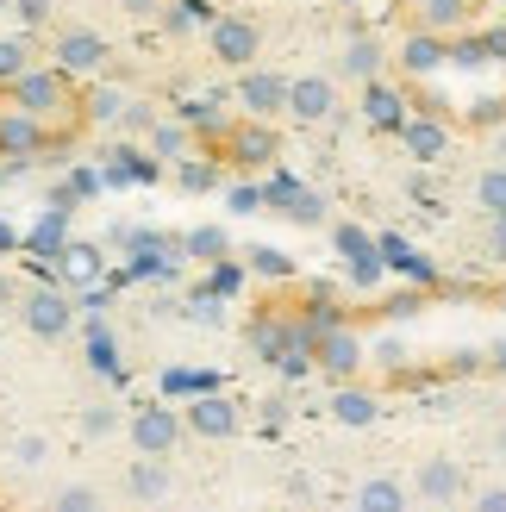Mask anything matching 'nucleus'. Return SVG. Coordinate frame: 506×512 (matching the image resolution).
Returning a JSON list of instances; mask_svg holds the SVG:
<instances>
[{"mask_svg": "<svg viewBox=\"0 0 506 512\" xmlns=\"http://www.w3.org/2000/svg\"><path fill=\"white\" fill-rule=\"evenodd\" d=\"M125 494H132L138 506H163L175 494L169 463H157V456H132V463H125Z\"/></svg>", "mask_w": 506, "mask_h": 512, "instance_id": "f8f14e48", "label": "nucleus"}, {"mask_svg": "<svg viewBox=\"0 0 506 512\" xmlns=\"http://www.w3.org/2000/svg\"><path fill=\"white\" fill-rule=\"evenodd\" d=\"M32 244H38V256H57V250L69 244V238H63V219H44L38 232H32Z\"/></svg>", "mask_w": 506, "mask_h": 512, "instance_id": "58836bf2", "label": "nucleus"}, {"mask_svg": "<svg viewBox=\"0 0 506 512\" xmlns=\"http://www.w3.org/2000/svg\"><path fill=\"white\" fill-rule=\"evenodd\" d=\"M207 50L225 69H250L263 57V25L250 13H219V19H207Z\"/></svg>", "mask_w": 506, "mask_h": 512, "instance_id": "f03ea898", "label": "nucleus"}, {"mask_svg": "<svg viewBox=\"0 0 506 512\" xmlns=\"http://www.w3.org/2000/svg\"><path fill=\"white\" fill-rule=\"evenodd\" d=\"M100 269H107V256H100V244H88V238H69L57 250V275L69 281V288H94Z\"/></svg>", "mask_w": 506, "mask_h": 512, "instance_id": "dca6fc26", "label": "nucleus"}, {"mask_svg": "<svg viewBox=\"0 0 506 512\" xmlns=\"http://www.w3.org/2000/svg\"><path fill=\"white\" fill-rule=\"evenodd\" d=\"M0 13H13V0H0Z\"/></svg>", "mask_w": 506, "mask_h": 512, "instance_id": "8fccbe9b", "label": "nucleus"}, {"mask_svg": "<svg viewBox=\"0 0 506 512\" xmlns=\"http://www.w3.org/2000/svg\"><path fill=\"white\" fill-rule=\"evenodd\" d=\"M394 138L407 144L419 163H438L444 150H450V125H444V119H425V113H407V125H400Z\"/></svg>", "mask_w": 506, "mask_h": 512, "instance_id": "4468645a", "label": "nucleus"}, {"mask_svg": "<svg viewBox=\"0 0 506 512\" xmlns=\"http://www.w3.org/2000/svg\"><path fill=\"white\" fill-rule=\"evenodd\" d=\"M50 57H57L63 75H100L113 63V44L94 32V25H57V38H50Z\"/></svg>", "mask_w": 506, "mask_h": 512, "instance_id": "7ed1b4c3", "label": "nucleus"}, {"mask_svg": "<svg viewBox=\"0 0 506 512\" xmlns=\"http://www.w3.org/2000/svg\"><path fill=\"white\" fill-rule=\"evenodd\" d=\"M313 369H325V375H332V381H350V375H357L363 369V338H357V331H350L344 319L338 325H325V331H313Z\"/></svg>", "mask_w": 506, "mask_h": 512, "instance_id": "9d476101", "label": "nucleus"}, {"mask_svg": "<svg viewBox=\"0 0 506 512\" xmlns=\"http://www.w3.org/2000/svg\"><path fill=\"white\" fill-rule=\"evenodd\" d=\"M44 512H100V488L94 481H63V488L44 500Z\"/></svg>", "mask_w": 506, "mask_h": 512, "instance_id": "cd10ccee", "label": "nucleus"}, {"mask_svg": "<svg viewBox=\"0 0 506 512\" xmlns=\"http://www.w3.org/2000/svg\"><path fill=\"white\" fill-rule=\"evenodd\" d=\"M125 438H132V456H157V463H169V456L182 450L188 425H182V413H175V406H163V400H144L138 413L125 419Z\"/></svg>", "mask_w": 506, "mask_h": 512, "instance_id": "f257e3e1", "label": "nucleus"}, {"mask_svg": "<svg viewBox=\"0 0 506 512\" xmlns=\"http://www.w3.org/2000/svg\"><path fill=\"white\" fill-rule=\"evenodd\" d=\"M244 269L263 275V281H288V275H294V256L275 250V244H250V250H244Z\"/></svg>", "mask_w": 506, "mask_h": 512, "instance_id": "a878e982", "label": "nucleus"}, {"mask_svg": "<svg viewBox=\"0 0 506 512\" xmlns=\"http://www.w3.org/2000/svg\"><path fill=\"white\" fill-rule=\"evenodd\" d=\"M338 75H350V82H382V44H375V38H350L344 57H338Z\"/></svg>", "mask_w": 506, "mask_h": 512, "instance_id": "5701e85b", "label": "nucleus"}, {"mask_svg": "<svg viewBox=\"0 0 506 512\" xmlns=\"http://www.w3.org/2000/svg\"><path fill=\"white\" fill-rule=\"evenodd\" d=\"M0 244H13V232H7V225H0Z\"/></svg>", "mask_w": 506, "mask_h": 512, "instance_id": "09e8293b", "label": "nucleus"}, {"mask_svg": "<svg viewBox=\"0 0 506 512\" xmlns=\"http://www.w3.org/2000/svg\"><path fill=\"white\" fill-rule=\"evenodd\" d=\"M225 250H232V238H225L219 225H194L182 238V256H194V263H225Z\"/></svg>", "mask_w": 506, "mask_h": 512, "instance_id": "bb28decb", "label": "nucleus"}, {"mask_svg": "<svg viewBox=\"0 0 506 512\" xmlns=\"http://www.w3.org/2000/svg\"><path fill=\"white\" fill-rule=\"evenodd\" d=\"M307 344L313 338H307V325H300V319H282V313H257V319H250V350H257L263 363H275V369H282L288 356H300Z\"/></svg>", "mask_w": 506, "mask_h": 512, "instance_id": "1a4fd4ad", "label": "nucleus"}, {"mask_svg": "<svg viewBox=\"0 0 506 512\" xmlns=\"http://www.w3.org/2000/svg\"><path fill=\"white\" fill-rule=\"evenodd\" d=\"M475 200H482V213H506V163L475 175Z\"/></svg>", "mask_w": 506, "mask_h": 512, "instance_id": "2f4dec72", "label": "nucleus"}, {"mask_svg": "<svg viewBox=\"0 0 506 512\" xmlns=\"http://www.w3.org/2000/svg\"><path fill=\"white\" fill-rule=\"evenodd\" d=\"M238 107L244 119H282L288 113V75L282 69H238Z\"/></svg>", "mask_w": 506, "mask_h": 512, "instance_id": "0eeeda50", "label": "nucleus"}, {"mask_svg": "<svg viewBox=\"0 0 506 512\" xmlns=\"http://www.w3.org/2000/svg\"><path fill=\"white\" fill-rule=\"evenodd\" d=\"M44 456H50V438H38V431L13 438V463H19V469H44Z\"/></svg>", "mask_w": 506, "mask_h": 512, "instance_id": "72a5a7b5", "label": "nucleus"}, {"mask_svg": "<svg viewBox=\"0 0 506 512\" xmlns=\"http://www.w3.org/2000/svg\"><path fill=\"white\" fill-rule=\"evenodd\" d=\"M13 107L19 113H32V119H50V113H63L69 107V75L57 69V63H50V69H25L19 75V82H13Z\"/></svg>", "mask_w": 506, "mask_h": 512, "instance_id": "423d86ee", "label": "nucleus"}, {"mask_svg": "<svg viewBox=\"0 0 506 512\" xmlns=\"http://www.w3.org/2000/svg\"><path fill=\"white\" fill-rule=\"evenodd\" d=\"M150 157L182 163V157H188V125H182V119H157V125H150Z\"/></svg>", "mask_w": 506, "mask_h": 512, "instance_id": "c85d7f7f", "label": "nucleus"}, {"mask_svg": "<svg viewBox=\"0 0 506 512\" xmlns=\"http://www.w3.org/2000/svg\"><path fill=\"white\" fill-rule=\"evenodd\" d=\"M500 113H506V107H500V100H494V107H475L469 119H475V125H500Z\"/></svg>", "mask_w": 506, "mask_h": 512, "instance_id": "49530a36", "label": "nucleus"}, {"mask_svg": "<svg viewBox=\"0 0 506 512\" xmlns=\"http://www.w3.org/2000/svg\"><path fill=\"white\" fill-rule=\"evenodd\" d=\"M44 150V119H32V113H0V157H38Z\"/></svg>", "mask_w": 506, "mask_h": 512, "instance_id": "f3484780", "label": "nucleus"}, {"mask_svg": "<svg viewBox=\"0 0 506 512\" xmlns=\"http://www.w3.org/2000/svg\"><path fill=\"white\" fill-rule=\"evenodd\" d=\"M182 425H188V438H207V444H225V438H238V431H244V406H238L232 394H219V388H207V394H194V400H188V413H182Z\"/></svg>", "mask_w": 506, "mask_h": 512, "instance_id": "20e7f679", "label": "nucleus"}, {"mask_svg": "<svg viewBox=\"0 0 506 512\" xmlns=\"http://www.w3.org/2000/svg\"><path fill=\"white\" fill-rule=\"evenodd\" d=\"M19 325L32 331V338L57 344V338H69V325H75V300L63 288H32L19 300Z\"/></svg>", "mask_w": 506, "mask_h": 512, "instance_id": "39448f33", "label": "nucleus"}, {"mask_svg": "<svg viewBox=\"0 0 506 512\" xmlns=\"http://www.w3.org/2000/svg\"><path fill=\"white\" fill-rule=\"evenodd\" d=\"M125 107H132V100H125L119 88H94V94H88V119H94V125H119Z\"/></svg>", "mask_w": 506, "mask_h": 512, "instance_id": "473e14b6", "label": "nucleus"}, {"mask_svg": "<svg viewBox=\"0 0 506 512\" xmlns=\"http://www.w3.org/2000/svg\"><path fill=\"white\" fill-rule=\"evenodd\" d=\"M488 363H494V369H500V375H506V338H500V344H494V350H488Z\"/></svg>", "mask_w": 506, "mask_h": 512, "instance_id": "de8ad7c7", "label": "nucleus"}, {"mask_svg": "<svg viewBox=\"0 0 506 512\" xmlns=\"http://www.w3.org/2000/svg\"><path fill=\"white\" fill-rule=\"evenodd\" d=\"M375 356H382L388 369H407V344H400V338H382V344H375Z\"/></svg>", "mask_w": 506, "mask_h": 512, "instance_id": "79ce46f5", "label": "nucleus"}, {"mask_svg": "<svg viewBox=\"0 0 506 512\" xmlns=\"http://www.w3.org/2000/svg\"><path fill=\"white\" fill-rule=\"evenodd\" d=\"M257 207H263L257 188H232V213H257Z\"/></svg>", "mask_w": 506, "mask_h": 512, "instance_id": "c03bdc74", "label": "nucleus"}, {"mask_svg": "<svg viewBox=\"0 0 506 512\" xmlns=\"http://www.w3.org/2000/svg\"><path fill=\"white\" fill-rule=\"evenodd\" d=\"M88 369L94 375H125V356H119V338H113V331L107 325H88Z\"/></svg>", "mask_w": 506, "mask_h": 512, "instance_id": "393cba45", "label": "nucleus"}, {"mask_svg": "<svg viewBox=\"0 0 506 512\" xmlns=\"http://www.w3.org/2000/svg\"><path fill=\"white\" fill-rule=\"evenodd\" d=\"M207 388H213V381L194 375V369H169L163 375V394H207Z\"/></svg>", "mask_w": 506, "mask_h": 512, "instance_id": "e433bc0d", "label": "nucleus"}, {"mask_svg": "<svg viewBox=\"0 0 506 512\" xmlns=\"http://www.w3.org/2000/svg\"><path fill=\"white\" fill-rule=\"evenodd\" d=\"M25 69H32V44L19 32H0V88H13Z\"/></svg>", "mask_w": 506, "mask_h": 512, "instance_id": "c756f323", "label": "nucleus"}, {"mask_svg": "<svg viewBox=\"0 0 506 512\" xmlns=\"http://www.w3.org/2000/svg\"><path fill=\"white\" fill-rule=\"evenodd\" d=\"M444 63H450V50H444L438 32H413L407 44H400V69L407 75H438Z\"/></svg>", "mask_w": 506, "mask_h": 512, "instance_id": "aec40b11", "label": "nucleus"}, {"mask_svg": "<svg viewBox=\"0 0 506 512\" xmlns=\"http://www.w3.org/2000/svg\"><path fill=\"white\" fill-rule=\"evenodd\" d=\"M269 207L275 213H288L294 225H325V200L313 194V188H300V182H288V175H275V182H269Z\"/></svg>", "mask_w": 506, "mask_h": 512, "instance_id": "ddd939ff", "label": "nucleus"}, {"mask_svg": "<svg viewBox=\"0 0 506 512\" xmlns=\"http://www.w3.org/2000/svg\"><path fill=\"white\" fill-rule=\"evenodd\" d=\"M363 119L375 132H400L407 125V94L388 88V82H363Z\"/></svg>", "mask_w": 506, "mask_h": 512, "instance_id": "a211bd4d", "label": "nucleus"}, {"mask_svg": "<svg viewBox=\"0 0 506 512\" xmlns=\"http://www.w3.org/2000/svg\"><path fill=\"white\" fill-rule=\"evenodd\" d=\"M500 450H506V431H500Z\"/></svg>", "mask_w": 506, "mask_h": 512, "instance_id": "603ef678", "label": "nucleus"}, {"mask_svg": "<svg viewBox=\"0 0 506 512\" xmlns=\"http://www.w3.org/2000/svg\"><path fill=\"white\" fill-rule=\"evenodd\" d=\"M413 13H419V32L450 38V32L469 25V0H413Z\"/></svg>", "mask_w": 506, "mask_h": 512, "instance_id": "412c9836", "label": "nucleus"}, {"mask_svg": "<svg viewBox=\"0 0 506 512\" xmlns=\"http://www.w3.org/2000/svg\"><path fill=\"white\" fill-rule=\"evenodd\" d=\"M407 506H413V488L394 475H369L357 488V512H407Z\"/></svg>", "mask_w": 506, "mask_h": 512, "instance_id": "6ab92c4d", "label": "nucleus"}, {"mask_svg": "<svg viewBox=\"0 0 506 512\" xmlns=\"http://www.w3.org/2000/svg\"><path fill=\"white\" fill-rule=\"evenodd\" d=\"M375 250H382V263H400L407 275H419V281H432L438 269L425 263V256H413V244H400V238H375Z\"/></svg>", "mask_w": 506, "mask_h": 512, "instance_id": "7c9ffc66", "label": "nucleus"}, {"mask_svg": "<svg viewBox=\"0 0 506 512\" xmlns=\"http://www.w3.org/2000/svg\"><path fill=\"white\" fill-rule=\"evenodd\" d=\"M19 25H50V0H13Z\"/></svg>", "mask_w": 506, "mask_h": 512, "instance_id": "a19ab883", "label": "nucleus"}, {"mask_svg": "<svg viewBox=\"0 0 506 512\" xmlns=\"http://www.w3.org/2000/svg\"><path fill=\"white\" fill-rule=\"evenodd\" d=\"M332 250L344 256V263H369L375 256V232L357 219H332Z\"/></svg>", "mask_w": 506, "mask_h": 512, "instance_id": "b1692460", "label": "nucleus"}, {"mask_svg": "<svg viewBox=\"0 0 506 512\" xmlns=\"http://www.w3.org/2000/svg\"><path fill=\"white\" fill-rule=\"evenodd\" d=\"M482 250L494 256V263H506V213H488V225H482Z\"/></svg>", "mask_w": 506, "mask_h": 512, "instance_id": "4c0bfd02", "label": "nucleus"}, {"mask_svg": "<svg viewBox=\"0 0 506 512\" xmlns=\"http://www.w3.org/2000/svg\"><path fill=\"white\" fill-rule=\"evenodd\" d=\"M469 512H506V488H482L469 500Z\"/></svg>", "mask_w": 506, "mask_h": 512, "instance_id": "37998d69", "label": "nucleus"}, {"mask_svg": "<svg viewBox=\"0 0 506 512\" xmlns=\"http://www.w3.org/2000/svg\"><path fill=\"white\" fill-rule=\"evenodd\" d=\"M500 300H506V294H500Z\"/></svg>", "mask_w": 506, "mask_h": 512, "instance_id": "864d4df0", "label": "nucleus"}, {"mask_svg": "<svg viewBox=\"0 0 506 512\" xmlns=\"http://www.w3.org/2000/svg\"><path fill=\"white\" fill-rule=\"evenodd\" d=\"M113 431H119L113 406H88V413H82V438H113Z\"/></svg>", "mask_w": 506, "mask_h": 512, "instance_id": "f704fd0d", "label": "nucleus"}, {"mask_svg": "<svg viewBox=\"0 0 506 512\" xmlns=\"http://www.w3.org/2000/svg\"><path fill=\"white\" fill-rule=\"evenodd\" d=\"M338 113V75H288V119L294 125H325Z\"/></svg>", "mask_w": 506, "mask_h": 512, "instance_id": "6e6552de", "label": "nucleus"}, {"mask_svg": "<svg viewBox=\"0 0 506 512\" xmlns=\"http://www.w3.org/2000/svg\"><path fill=\"white\" fill-rule=\"evenodd\" d=\"M463 494H469L463 463H450V456H425V463H419V475H413V500H425V506H457Z\"/></svg>", "mask_w": 506, "mask_h": 512, "instance_id": "9b49d317", "label": "nucleus"}, {"mask_svg": "<svg viewBox=\"0 0 506 512\" xmlns=\"http://www.w3.org/2000/svg\"><path fill=\"white\" fill-rule=\"evenodd\" d=\"M332 419L350 425V431H369L375 419H382V394L357 388V381H338V394H332Z\"/></svg>", "mask_w": 506, "mask_h": 512, "instance_id": "2eb2a0df", "label": "nucleus"}, {"mask_svg": "<svg viewBox=\"0 0 506 512\" xmlns=\"http://www.w3.org/2000/svg\"><path fill=\"white\" fill-rule=\"evenodd\" d=\"M107 175H113V182H144V175H150V157H132V150H119V157L107 163Z\"/></svg>", "mask_w": 506, "mask_h": 512, "instance_id": "c9c22d12", "label": "nucleus"}, {"mask_svg": "<svg viewBox=\"0 0 506 512\" xmlns=\"http://www.w3.org/2000/svg\"><path fill=\"white\" fill-rule=\"evenodd\" d=\"M0 188H7V169H0Z\"/></svg>", "mask_w": 506, "mask_h": 512, "instance_id": "3c124183", "label": "nucleus"}, {"mask_svg": "<svg viewBox=\"0 0 506 512\" xmlns=\"http://www.w3.org/2000/svg\"><path fill=\"white\" fill-rule=\"evenodd\" d=\"M125 13H132V19H157L163 0H125Z\"/></svg>", "mask_w": 506, "mask_h": 512, "instance_id": "a18cd8bd", "label": "nucleus"}, {"mask_svg": "<svg viewBox=\"0 0 506 512\" xmlns=\"http://www.w3.org/2000/svg\"><path fill=\"white\" fill-rule=\"evenodd\" d=\"M175 175H182V188H188V194L213 188V169H207V163H188V157H182V169H175Z\"/></svg>", "mask_w": 506, "mask_h": 512, "instance_id": "ea45409f", "label": "nucleus"}, {"mask_svg": "<svg viewBox=\"0 0 506 512\" xmlns=\"http://www.w3.org/2000/svg\"><path fill=\"white\" fill-rule=\"evenodd\" d=\"M232 157H238V163H250V169L275 163V132H269V119H250V125H238V138H232Z\"/></svg>", "mask_w": 506, "mask_h": 512, "instance_id": "4be33fe9", "label": "nucleus"}]
</instances>
